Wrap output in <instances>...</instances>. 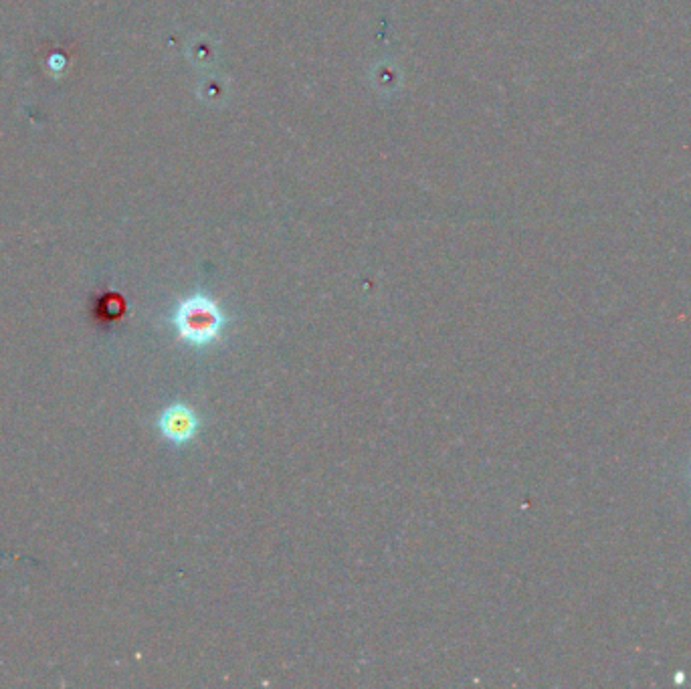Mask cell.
I'll return each instance as SVG.
<instances>
[{"label":"cell","mask_w":691,"mask_h":689,"mask_svg":"<svg viewBox=\"0 0 691 689\" xmlns=\"http://www.w3.org/2000/svg\"><path fill=\"white\" fill-rule=\"evenodd\" d=\"M172 324L182 342L196 350H205L219 342L229 318L211 295L194 293L178 302L172 314Z\"/></svg>","instance_id":"1"},{"label":"cell","mask_w":691,"mask_h":689,"mask_svg":"<svg viewBox=\"0 0 691 689\" xmlns=\"http://www.w3.org/2000/svg\"><path fill=\"white\" fill-rule=\"evenodd\" d=\"M160 433L176 447L190 443L201 429V419L186 403H172L158 419Z\"/></svg>","instance_id":"2"}]
</instances>
